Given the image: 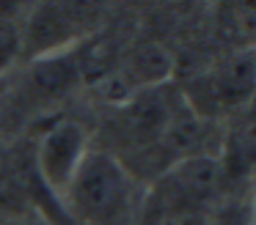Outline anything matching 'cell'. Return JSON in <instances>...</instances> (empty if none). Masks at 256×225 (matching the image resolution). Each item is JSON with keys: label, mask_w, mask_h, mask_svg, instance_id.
<instances>
[{"label": "cell", "mask_w": 256, "mask_h": 225, "mask_svg": "<svg viewBox=\"0 0 256 225\" xmlns=\"http://www.w3.org/2000/svg\"><path fill=\"white\" fill-rule=\"evenodd\" d=\"M64 201L80 223L122 225L132 206V179L110 154L88 151L69 181Z\"/></svg>", "instance_id": "cell-1"}, {"label": "cell", "mask_w": 256, "mask_h": 225, "mask_svg": "<svg viewBox=\"0 0 256 225\" xmlns=\"http://www.w3.org/2000/svg\"><path fill=\"white\" fill-rule=\"evenodd\" d=\"M86 154H88L86 129L78 121H58L39 137V146H36L39 179L44 181V187L50 192L64 198V192H66L72 176L78 173Z\"/></svg>", "instance_id": "cell-2"}, {"label": "cell", "mask_w": 256, "mask_h": 225, "mask_svg": "<svg viewBox=\"0 0 256 225\" xmlns=\"http://www.w3.org/2000/svg\"><path fill=\"white\" fill-rule=\"evenodd\" d=\"M80 19V8H69L66 3L42 5L30 19V41L39 49H61V44L72 36L69 27H74Z\"/></svg>", "instance_id": "cell-3"}, {"label": "cell", "mask_w": 256, "mask_h": 225, "mask_svg": "<svg viewBox=\"0 0 256 225\" xmlns=\"http://www.w3.org/2000/svg\"><path fill=\"white\" fill-rule=\"evenodd\" d=\"M256 80V63L254 58H232L226 66L212 74L210 80V99H215L218 104H237L250 93Z\"/></svg>", "instance_id": "cell-4"}, {"label": "cell", "mask_w": 256, "mask_h": 225, "mask_svg": "<svg viewBox=\"0 0 256 225\" xmlns=\"http://www.w3.org/2000/svg\"><path fill=\"white\" fill-rule=\"evenodd\" d=\"M20 41H22V36H20L17 25L6 16H0V71L6 69L14 60V55L20 52Z\"/></svg>", "instance_id": "cell-5"}, {"label": "cell", "mask_w": 256, "mask_h": 225, "mask_svg": "<svg viewBox=\"0 0 256 225\" xmlns=\"http://www.w3.org/2000/svg\"><path fill=\"white\" fill-rule=\"evenodd\" d=\"M3 225H52V223H47L44 217H36V214H20V217L6 220Z\"/></svg>", "instance_id": "cell-6"}, {"label": "cell", "mask_w": 256, "mask_h": 225, "mask_svg": "<svg viewBox=\"0 0 256 225\" xmlns=\"http://www.w3.org/2000/svg\"><path fill=\"white\" fill-rule=\"evenodd\" d=\"M220 225H245V220H242V217H237V214H228V217L223 220Z\"/></svg>", "instance_id": "cell-7"}, {"label": "cell", "mask_w": 256, "mask_h": 225, "mask_svg": "<svg viewBox=\"0 0 256 225\" xmlns=\"http://www.w3.org/2000/svg\"><path fill=\"white\" fill-rule=\"evenodd\" d=\"M248 225H256V198H254V214H250V223Z\"/></svg>", "instance_id": "cell-8"}]
</instances>
